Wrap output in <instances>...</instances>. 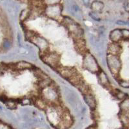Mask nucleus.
Wrapping results in <instances>:
<instances>
[{
  "mask_svg": "<svg viewBox=\"0 0 129 129\" xmlns=\"http://www.w3.org/2000/svg\"><path fill=\"white\" fill-rule=\"evenodd\" d=\"M52 84V81L49 78H46V79H42L39 81L38 86L41 88H45L49 87Z\"/></svg>",
  "mask_w": 129,
  "mask_h": 129,
  "instance_id": "obj_12",
  "label": "nucleus"
},
{
  "mask_svg": "<svg viewBox=\"0 0 129 129\" xmlns=\"http://www.w3.org/2000/svg\"><path fill=\"white\" fill-rule=\"evenodd\" d=\"M36 105L40 109H44L46 108V102L44 101L41 98H36L35 101Z\"/></svg>",
  "mask_w": 129,
  "mask_h": 129,
  "instance_id": "obj_13",
  "label": "nucleus"
},
{
  "mask_svg": "<svg viewBox=\"0 0 129 129\" xmlns=\"http://www.w3.org/2000/svg\"><path fill=\"white\" fill-rule=\"evenodd\" d=\"M84 100L91 109H95L96 107V101L92 95H91L90 94H85Z\"/></svg>",
  "mask_w": 129,
  "mask_h": 129,
  "instance_id": "obj_6",
  "label": "nucleus"
},
{
  "mask_svg": "<svg viewBox=\"0 0 129 129\" xmlns=\"http://www.w3.org/2000/svg\"><path fill=\"white\" fill-rule=\"evenodd\" d=\"M110 38L113 43H117L122 38L121 31L118 29L112 31L110 34Z\"/></svg>",
  "mask_w": 129,
  "mask_h": 129,
  "instance_id": "obj_7",
  "label": "nucleus"
},
{
  "mask_svg": "<svg viewBox=\"0 0 129 129\" xmlns=\"http://www.w3.org/2000/svg\"><path fill=\"white\" fill-rule=\"evenodd\" d=\"M34 74H35L36 76L38 77L40 80H42V79H46V78H48V76L47 75L44 73V72L41 71L40 69H37L36 71L34 72Z\"/></svg>",
  "mask_w": 129,
  "mask_h": 129,
  "instance_id": "obj_14",
  "label": "nucleus"
},
{
  "mask_svg": "<svg viewBox=\"0 0 129 129\" xmlns=\"http://www.w3.org/2000/svg\"><path fill=\"white\" fill-rule=\"evenodd\" d=\"M120 108L121 110L122 114H128V108H129V104H128V99L126 98L125 99V100L121 103Z\"/></svg>",
  "mask_w": 129,
  "mask_h": 129,
  "instance_id": "obj_11",
  "label": "nucleus"
},
{
  "mask_svg": "<svg viewBox=\"0 0 129 129\" xmlns=\"http://www.w3.org/2000/svg\"><path fill=\"white\" fill-rule=\"evenodd\" d=\"M5 103L7 106L9 108H10V109H14L16 107V103H17V102H16V101H15L14 100H8V99H7L6 101H5Z\"/></svg>",
  "mask_w": 129,
  "mask_h": 129,
  "instance_id": "obj_15",
  "label": "nucleus"
},
{
  "mask_svg": "<svg viewBox=\"0 0 129 129\" xmlns=\"http://www.w3.org/2000/svg\"><path fill=\"white\" fill-rule=\"evenodd\" d=\"M99 79L101 85H103L105 87H109L110 85L109 81L107 78V76L103 72H100L99 73Z\"/></svg>",
  "mask_w": 129,
  "mask_h": 129,
  "instance_id": "obj_9",
  "label": "nucleus"
},
{
  "mask_svg": "<svg viewBox=\"0 0 129 129\" xmlns=\"http://www.w3.org/2000/svg\"><path fill=\"white\" fill-rule=\"evenodd\" d=\"M20 103L23 105H28L31 103V100L29 98H23L20 100Z\"/></svg>",
  "mask_w": 129,
  "mask_h": 129,
  "instance_id": "obj_17",
  "label": "nucleus"
},
{
  "mask_svg": "<svg viewBox=\"0 0 129 129\" xmlns=\"http://www.w3.org/2000/svg\"><path fill=\"white\" fill-rule=\"evenodd\" d=\"M59 72H60L62 76L69 79V78H70L74 74L76 73L77 71L74 68L63 67L61 69V70H59Z\"/></svg>",
  "mask_w": 129,
  "mask_h": 129,
  "instance_id": "obj_5",
  "label": "nucleus"
},
{
  "mask_svg": "<svg viewBox=\"0 0 129 129\" xmlns=\"http://www.w3.org/2000/svg\"><path fill=\"white\" fill-rule=\"evenodd\" d=\"M114 95L119 99H125V97L126 96V94L123 93L121 91L118 90H114Z\"/></svg>",
  "mask_w": 129,
  "mask_h": 129,
  "instance_id": "obj_16",
  "label": "nucleus"
},
{
  "mask_svg": "<svg viewBox=\"0 0 129 129\" xmlns=\"http://www.w3.org/2000/svg\"><path fill=\"white\" fill-rule=\"evenodd\" d=\"M43 60L45 63L49 64L54 68H57L59 67V63L60 57L56 53H48L45 54L43 56Z\"/></svg>",
  "mask_w": 129,
  "mask_h": 129,
  "instance_id": "obj_3",
  "label": "nucleus"
},
{
  "mask_svg": "<svg viewBox=\"0 0 129 129\" xmlns=\"http://www.w3.org/2000/svg\"><path fill=\"white\" fill-rule=\"evenodd\" d=\"M83 65L85 69H87L90 72H96L99 71L98 65L94 57L89 54H87L85 56L83 59Z\"/></svg>",
  "mask_w": 129,
  "mask_h": 129,
  "instance_id": "obj_2",
  "label": "nucleus"
},
{
  "mask_svg": "<svg viewBox=\"0 0 129 129\" xmlns=\"http://www.w3.org/2000/svg\"><path fill=\"white\" fill-rule=\"evenodd\" d=\"M87 129H97V127L95 125H91L89 127L87 128Z\"/></svg>",
  "mask_w": 129,
  "mask_h": 129,
  "instance_id": "obj_21",
  "label": "nucleus"
},
{
  "mask_svg": "<svg viewBox=\"0 0 129 129\" xmlns=\"http://www.w3.org/2000/svg\"><path fill=\"white\" fill-rule=\"evenodd\" d=\"M9 46H10V45H9V41H4V43H3V47H5V48H8V47H9Z\"/></svg>",
  "mask_w": 129,
  "mask_h": 129,
  "instance_id": "obj_19",
  "label": "nucleus"
},
{
  "mask_svg": "<svg viewBox=\"0 0 129 129\" xmlns=\"http://www.w3.org/2000/svg\"><path fill=\"white\" fill-rule=\"evenodd\" d=\"M122 87H125V88H128V87H126V85H125V84L126 85H128V82H126V81H123L122 83H120Z\"/></svg>",
  "mask_w": 129,
  "mask_h": 129,
  "instance_id": "obj_20",
  "label": "nucleus"
},
{
  "mask_svg": "<svg viewBox=\"0 0 129 129\" xmlns=\"http://www.w3.org/2000/svg\"><path fill=\"white\" fill-rule=\"evenodd\" d=\"M121 51V48L120 45L117 44V43H112L109 46V52L110 55L118 56Z\"/></svg>",
  "mask_w": 129,
  "mask_h": 129,
  "instance_id": "obj_4",
  "label": "nucleus"
},
{
  "mask_svg": "<svg viewBox=\"0 0 129 129\" xmlns=\"http://www.w3.org/2000/svg\"><path fill=\"white\" fill-rule=\"evenodd\" d=\"M15 69L17 70H25V69H30L32 68V65L30 63L25 61H20L19 63H16L15 65Z\"/></svg>",
  "mask_w": 129,
  "mask_h": 129,
  "instance_id": "obj_8",
  "label": "nucleus"
},
{
  "mask_svg": "<svg viewBox=\"0 0 129 129\" xmlns=\"http://www.w3.org/2000/svg\"><path fill=\"white\" fill-rule=\"evenodd\" d=\"M108 66L114 76H117L119 74L121 68V61L117 56L109 55L107 57Z\"/></svg>",
  "mask_w": 129,
  "mask_h": 129,
  "instance_id": "obj_1",
  "label": "nucleus"
},
{
  "mask_svg": "<svg viewBox=\"0 0 129 129\" xmlns=\"http://www.w3.org/2000/svg\"><path fill=\"white\" fill-rule=\"evenodd\" d=\"M103 7H104V5L101 2H98V1H95L94 2L92 3V9L95 12H99V11H101L102 9H103Z\"/></svg>",
  "mask_w": 129,
  "mask_h": 129,
  "instance_id": "obj_10",
  "label": "nucleus"
},
{
  "mask_svg": "<svg viewBox=\"0 0 129 129\" xmlns=\"http://www.w3.org/2000/svg\"><path fill=\"white\" fill-rule=\"evenodd\" d=\"M121 34H122V38H124L125 39L128 38L129 32L128 30H122Z\"/></svg>",
  "mask_w": 129,
  "mask_h": 129,
  "instance_id": "obj_18",
  "label": "nucleus"
}]
</instances>
